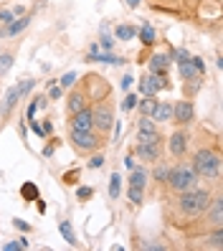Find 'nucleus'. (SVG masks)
Segmentation results:
<instances>
[{"mask_svg":"<svg viewBox=\"0 0 223 251\" xmlns=\"http://www.w3.org/2000/svg\"><path fill=\"white\" fill-rule=\"evenodd\" d=\"M162 89H170L168 76H157V74H145L140 79V92L145 97H157Z\"/></svg>","mask_w":223,"mask_h":251,"instance_id":"nucleus-6","label":"nucleus"},{"mask_svg":"<svg viewBox=\"0 0 223 251\" xmlns=\"http://www.w3.org/2000/svg\"><path fill=\"white\" fill-rule=\"evenodd\" d=\"M99 46H101L104 51H112V49H114V38L104 31V28H101V36H99Z\"/></svg>","mask_w":223,"mask_h":251,"instance_id":"nucleus-34","label":"nucleus"},{"mask_svg":"<svg viewBox=\"0 0 223 251\" xmlns=\"http://www.w3.org/2000/svg\"><path fill=\"white\" fill-rule=\"evenodd\" d=\"M211 205V193L208 190H200V188H190V190H183L180 198H177V208H180L185 216H203L205 208Z\"/></svg>","mask_w":223,"mask_h":251,"instance_id":"nucleus-2","label":"nucleus"},{"mask_svg":"<svg viewBox=\"0 0 223 251\" xmlns=\"http://www.w3.org/2000/svg\"><path fill=\"white\" fill-rule=\"evenodd\" d=\"M127 5L129 8H140V0H127Z\"/></svg>","mask_w":223,"mask_h":251,"instance_id":"nucleus-50","label":"nucleus"},{"mask_svg":"<svg viewBox=\"0 0 223 251\" xmlns=\"http://www.w3.org/2000/svg\"><path fill=\"white\" fill-rule=\"evenodd\" d=\"M168 165H162V162H157V168H155V173H152V178L157 180V183H165V178H168Z\"/></svg>","mask_w":223,"mask_h":251,"instance_id":"nucleus-36","label":"nucleus"},{"mask_svg":"<svg viewBox=\"0 0 223 251\" xmlns=\"http://www.w3.org/2000/svg\"><path fill=\"white\" fill-rule=\"evenodd\" d=\"M13 18H16V16H13V10H0V23H3V25L10 23Z\"/></svg>","mask_w":223,"mask_h":251,"instance_id":"nucleus-44","label":"nucleus"},{"mask_svg":"<svg viewBox=\"0 0 223 251\" xmlns=\"http://www.w3.org/2000/svg\"><path fill=\"white\" fill-rule=\"evenodd\" d=\"M18 101H21V92H18V86H10V89L5 92V97H3V107H0V117H3V122L13 114V109H16Z\"/></svg>","mask_w":223,"mask_h":251,"instance_id":"nucleus-13","label":"nucleus"},{"mask_svg":"<svg viewBox=\"0 0 223 251\" xmlns=\"http://www.w3.org/2000/svg\"><path fill=\"white\" fill-rule=\"evenodd\" d=\"M16 86H18L21 97H28V94L33 92V86H36V79H23V81H18Z\"/></svg>","mask_w":223,"mask_h":251,"instance_id":"nucleus-31","label":"nucleus"},{"mask_svg":"<svg viewBox=\"0 0 223 251\" xmlns=\"http://www.w3.org/2000/svg\"><path fill=\"white\" fill-rule=\"evenodd\" d=\"M188 145H190V135H188V129H177L170 135L168 140V150L173 157H185L188 152Z\"/></svg>","mask_w":223,"mask_h":251,"instance_id":"nucleus-9","label":"nucleus"},{"mask_svg":"<svg viewBox=\"0 0 223 251\" xmlns=\"http://www.w3.org/2000/svg\"><path fill=\"white\" fill-rule=\"evenodd\" d=\"M28 122H31V129L36 132V135H38V137H43V127H41V125H38L36 120H28Z\"/></svg>","mask_w":223,"mask_h":251,"instance_id":"nucleus-46","label":"nucleus"},{"mask_svg":"<svg viewBox=\"0 0 223 251\" xmlns=\"http://www.w3.org/2000/svg\"><path fill=\"white\" fill-rule=\"evenodd\" d=\"M190 168L196 170L198 178H205V180H218L221 175V155L216 147H203L193 155V162Z\"/></svg>","mask_w":223,"mask_h":251,"instance_id":"nucleus-1","label":"nucleus"},{"mask_svg":"<svg viewBox=\"0 0 223 251\" xmlns=\"http://www.w3.org/2000/svg\"><path fill=\"white\" fill-rule=\"evenodd\" d=\"M145 183H147V170H145V168H132V173H129V185L145 188Z\"/></svg>","mask_w":223,"mask_h":251,"instance_id":"nucleus-23","label":"nucleus"},{"mask_svg":"<svg viewBox=\"0 0 223 251\" xmlns=\"http://www.w3.org/2000/svg\"><path fill=\"white\" fill-rule=\"evenodd\" d=\"M13 61H16V53H13V51H5V53H0V79H3L5 74L10 71Z\"/></svg>","mask_w":223,"mask_h":251,"instance_id":"nucleus-28","label":"nucleus"},{"mask_svg":"<svg viewBox=\"0 0 223 251\" xmlns=\"http://www.w3.org/2000/svg\"><path fill=\"white\" fill-rule=\"evenodd\" d=\"M79 178H81V170H79V168H74V170L64 173V185H76Z\"/></svg>","mask_w":223,"mask_h":251,"instance_id":"nucleus-33","label":"nucleus"},{"mask_svg":"<svg viewBox=\"0 0 223 251\" xmlns=\"http://www.w3.org/2000/svg\"><path fill=\"white\" fill-rule=\"evenodd\" d=\"M36 208H38V213H46V201H41V196L36 198Z\"/></svg>","mask_w":223,"mask_h":251,"instance_id":"nucleus-48","label":"nucleus"},{"mask_svg":"<svg viewBox=\"0 0 223 251\" xmlns=\"http://www.w3.org/2000/svg\"><path fill=\"white\" fill-rule=\"evenodd\" d=\"M127 198H129L132 205H142V203H145V188L129 185V188H127Z\"/></svg>","mask_w":223,"mask_h":251,"instance_id":"nucleus-26","label":"nucleus"},{"mask_svg":"<svg viewBox=\"0 0 223 251\" xmlns=\"http://www.w3.org/2000/svg\"><path fill=\"white\" fill-rule=\"evenodd\" d=\"M135 155L140 160H145V162H157L160 155H162V145H142V142H137L135 145Z\"/></svg>","mask_w":223,"mask_h":251,"instance_id":"nucleus-14","label":"nucleus"},{"mask_svg":"<svg viewBox=\"0 0 223 251\" xmlns=\"http://www.w3.org/2000/svg\"><path fill=\"white\" fill-rule=\"evenodd\" d=\"M101 137H104V135H99L97 129H89V132H76V129H71L69 142H71V147H74L76 152H94V150H99V147L104 145Z\"/></svg>","mask_w":223,"mask_h":251,"instance_id":"nucleus-4","label":"nucleus"},{"mask_svg":"<svg viewBox=\"0 0 223 251\" xmlns=\"http://www.w3.org/2000/svg\"><path fill=\"white\" fill-rule=\"evenodd\" d=\"M137 107H140V114H142V117H150V114H152V109L157 107V99H155V97L137 99Z\"/></svg>","mask_w":223,"mask_h":251,"instance_id":"nucleus-24","label":"nucleus"},{"mask_svg":"<svg viewBox=\"0 0 223 251\" xmlns=\"http://www.w3.org/2000/svg\"><path fill=\"white\" fill-rule=\"evenodd\" d=\"M74 84H76V71H66L64 76H61V81H58V86H61V89H71Z\"/></svg>","mask_w":223,"mask_h":251,"instance_id":"nucleus-32","label":"nucleus"},{"mask_svg":"<svg viewBox=\"0 0 223 251\" xmlns=\"http://www.w3.org/2000/svg\"><path fill=\"white\" fill-rule=\"evenodd\" d=\"M150 117L155 122H170L173 120V104H168V101H157V107L152 109Z\"/></svg>","mask_w":223,"mask_h":251,"instance_id":"nucleus-18","label":"nucleus"},{"mask_svg":"<svg viewBox=\"0 0 223 251\" xmlns=\"http://www.w3.org/2000/svg\"><path fill=\"white\" fill-rule=\"evenodd\" d=\"M177 69H180V79L183 81H193V79H198V76H205V74H198L196 71V66L190 64V58H188V61H183V64H177Z\"/></svg>","mask_w":223,"mask_h":251,"instance_id":"nucleus-20","label":"nucleus"},{"mask_svg":"<svg viewBox=\"0 0 223 251\" xmlns=\"http://www.w3.org/2000/svg\"><path fill=\"white\" fill-rule=\"evenodd\" d=\"M205 221L213 228L216 226H223V201L221 198H211V205L205 208Z\"/></svg>","mask_w":223,"mask_h":251,"instance_id":"nucleus-15","label":"nucleus"},{"mask_svg":"<svg viewBox=\"0 0 223 251\" xmlns=\"http://www.w3.org/2000/svg\"><path fill=\"white\" fill-rule=\"evenodd\" d=\"M13 226H16L18 231H23V233H28V231H31V226H28L25 221H21V218H13Z\"/></svg>","mask_w":223,"mask_h":251,"instance_id":"nucleus-43","label":"nucleus"},{"mask_svg":"<svg viewBox=\"0 0 223 251\" xmlns=\"http://www.w3.org/2000/svg\"><path fill=\"white\" fill-rule=\"evenodd\" d=\"M23 249H28V241H25V239H18V241H8V244H3V251H23Z\"/></svg>","mask_w":223,"mask_h":251,"instance_id":"nucleus-35","label":"nucleus"},{"mask_svg":"<svg viewBox=\"0 0 223 251\" xmlns=\"http://www.w3.org/2000/svg\"><path fill=\"white\" fill-rule=\"evenodd\" d=\"M114 38H120V41H132V38H137V25H132V23L117 25V28H114Z\"/></svg>","mask_w":223,"mask_h":251,"instance_id":"nucleus-19","label":"nucleus"},{"mask_svg":"<svg viewBox=\"0 0 223 251\" xmlns=\"http://www.w3.org/2000/svg\"><path fill=\"white\" fill-rule=\"evenodd\" d=\"M122 193V175L120 173H112V178H109V198L117 201Z\"/></svg>","mask_w":223,"mask_h":251,"instance_id":"nucleus-22","label":"nucleus"},{"mask_svg":"<svg viewBox=\"0 0 223 251\" xmlns=\"http://www.w3.org/2000/svg\"><path fill=\"white\" fill-rule=\"evenodd\" d=\"M58 231H61L64 241H69L71 246H76V244H79V241H76V233H74V228H71L69 221H61V224H58Z\"/></svg>","mask_w":223,"mask_h":251,"instance_id":"nucleus-29","label":"nucleus"},{"mask_svg":"<svg viewBox=\"0 0 223 251\" xmlns=\"http://www.w3.org/2000/svg\"><path fill=\"white\" fill-rule=\"evenodd\" d=\"M168 188L173 190V193H183V190H190L196 188L198 183V175L196 170H193L190 165H185V162H180V165H175L168 170V178H165Z\"/></svg>","mask_w":223,"mask_h":251,"instance_id":"nucleus-3","label":"nucleus"},{"mask_svg":"<svg viewBox=\"0 0 223 251\" xmlns=\"http://www.w3.org/2000/svg\"><path fill=\"white\" fill-rule=\"evenodd\" d=\"M193 120H196V107H193L190 99H183V101H177V104H173V120H170V122L185 127V125H190Z\"/></svg>","mask_w":223,"mask_h":251,"instance_id":"nucleus-7","label":"nucleus"},{"mask_svg":"<svg viewBox=\"0 0 223 251\" xmlns=\"http://www.w3.org/2000/svg\"><path fill=\"white\" fill-rule=\"evenodd\" d=\"M71 129H76V132H89V129H94V120H92V109L84 107L81 112L76 114H71Z\"/></svg>","mask_w":223,"mask_h":251,"instance_id":"nucleus-12","label":"nucleus"},{"mask_svg":"<svg viewBox=\"0 0 223 251\" xmlns=\"http://www.w3.org/2000/svg\"><path fill=\"white\" fill-rule=\"evenodd\" d=\"M28 23H31V16H18V18H13L10 23H5L3 28H0V38H13V36H18L23 33Z\"/></svg>","mask_w":223,"mask_h":251,"instance_id":"nucleus-11","label":"nucleus"},{"mask_svg":"<svg viewBox=\"0 0 223 251\" xmlns=\"http://www.w3.org/2000/svg\"><path fill=\"white\" fill-rule=\"evenodd\" d=\"M190 64L196 66V71H198V74H205V61H203L200 56H190Z\"/></svg>","mask_w":223,"mask_h":251,"instance_id":"nucleus-40","label":"nucleus"},{"mask_svg":"<svg viewBox=\"0 0 223 251\" xmlns=\"http://www.w3.org/2000/svg\"><path fill=\"white\" fill-rule=\"evenodd\" d=\"M137 140H140L142 145H162V140H165V137H162L157 129H152V132H140Z\"/></svg>","mask_w":223,"mask_h":251,"instance_id":"nucleus-27","label":"nucleus"},{"mask_svg":"<svg viewBox=\"0 0 223 251\" xmlns=\"http://www.w3.org/2000/svg\"><path fill=\"white\" fill-rule=\"evenodd\" d=\"M94 196V188H89V185H81V188H76V198L79 201H89Z\"/></svg>","mask_w":223,"mask_h":251,"instance_id":"nucleus-38","label":"nucleus"},{"mask_svg":"<svg viewBox=\"0 0 223 251\" xmlns=\"http://www.w3.org/2000/svg\"><path fill=\"white\" fill-rule=\"evenodd\" d=\"M21 198H23L25 203L36 201V198H38V185H36V183H23V185H21Z\"/></svg>","mask_w":223,"mask_h":251,"instance_id":"nucleus-25","label":"nucleus"},{"mask_svg":"<svg viewBox=\"0 0 223 251\" xmlns=\"http://www.w3.org/2000/svg\"><path fill=\"white\" fill-rule=\"evenodd\" d=\"M13 16H16V18L18 16H25V8L23 5H16V8H13Z\"/></svg>","mask_w":223,"mask_h":251,"instance_id":"nucleus-49","label":"nucleus"},{"mask_svg":"<svg viewBox=\"0 0 223 251\" xmlns=\"http://www.w3.org/2000/svg\"><path fill=\"white\" fill-rule=\"evenodd\" d=\"M101 165H104V155H101V152L92 155V160H89V168H101Z\"/></svg>","mask_w":223,"mask_h":251,"instance_id":"nucleus-42","label":"nucleus"},{"mask_svg":"<svg viewBox=\"0 0 223 251\" xmlns=\"http://www.w3.org/2000/svg\"><path fill=\"white\" fill-rule=\"evenodd\" d=\"M147 69H150V74H157V76H168V69L173 64L170 58V51H157L152 56H147Z\"/></svg>","mask_w":223,"mask_h":251,"instance_id":"nucleus-8","label":"nucleus"},{"mask_svg":"<svg viewBox=\"0 0 223 251\" xmlns=\"http://www.w3.org/2000/svg\"><path fill=\"white\" fill-rule=\"evenodd\" d=\"M120 86H122V89H129V86H132V76H129V74H124V76H122Z\"/></svg>","mask_w":223,"mask_h":251,"instance_id":"nucleus-47","label":"nucleus"},{"mask_svg":"<svg viewBox=\"0 0 223 251\" xmlns=\"http://www.w3.org/2000/svg\"><path fill=\"white\" fill-rule=\"evenodd\" d=\"M92 109V120H94V129L99 132V135H107V132L114 127V109L107 99H99Z\"/></svg>","mask_w":223,"mask_h":251,"instance_id":"nucleus-5","label":"nucleus"},{"mask_svg":"<svg viewBox=\"0 0 223 251\" xmlns=\"http://www.w3.org/2000/svg\"><path fill=\"white\" fill-rule=\"evenodd\" d=\"M170 58H173L175 64H183V61H188V58H190V53L183 46H175V49H170Z\"/></svg>","mask_w":223,"mask_h":251,"instance_id":"nucleus-30","label":"nucleus"},{"mask_svg":"<svg viewBox=\"0 0 223 251\" xmlns=\"http://www.w3.org/2000/svg\"><path fill=\"white\" fill-rule=\"evenodd\" d=\"M61 97H64V89H61V86H51L49 99H61Z\"/></svg>","mask_w":223,"mask_h":251,"instance_id":"nucleus-45","label":"nucleus"},{"mask_svg":"<svg viewBox=\"0 0 223 251\" xmlns=\"http://www.w3.org/2000/svg\"><path fill=\"white\" fill-rule=\"evenodd\" d=\"M56 147H58V140H51L46 147H43V157H51L56 152Z\"/></svg>","mask_w":223,"mask_h":251,"instance_id":"nucleus-41","label":"nucleus"},{"mask_svg":"<svg viewBox=\"0 0 223 251\" xmlns=\"http://www.w3.org/2000/svg\"><path fill=\"white\" fill-rule=\"evenodd\" d=\"M137 36H140V41H142L145 49H152L155 43H157V33H155V28H152L150 23H145L142 28H137Z\"/></svg>","mask_w":223,"mask_h":251,"instance_id":"nucleus-17","label":"nucleus"},{"mask_svg":"<svg viewBox=\"0 0 223 251\" xmlns=\"http://www.w3.org/2000/svg\"><path fill=\"white\" fill-rule=\"evenodd\" d=\"M205 246H208V249H216V251L223 249V226H216V228H213V233L205 239Z\"/></svg>","mask_w":223,"mask_h":251,"instance_id":"nucleus-21","label":"nucleus"},{"mask_svg":"<svg viewBox=\"0 0 223 251\" xmlns=\"http://www.w3.org/2000/svg\"><path fill=\"white\" fill-rule=\"evenodd\" d=\"M152 129H157L155 120H152V117H142V120H140V132H152Z\"/></svg>","mask_w":223,"mask_h":251,"instance_id":"nucleus-39","label":"nucleus"},{"mask_svg":"<svg viewBox=\"0 0 223 251\" xmlns=\"http://www.w3.org/2000/svg\"><path fill=\"white\" fill-rule=\"evenodd\" d=\"M84 107H89V97L84 92V86H74V89L69 92V97H66V112H69V117L81 112Z\"/></svg>","mask_w":223,"mask_h":251,"instance_id":"nucleus-10","label":"nucleus"},{"mask_svg":"<svg viewBox=\"0 0 223 251\" xmlns=\"http://www.w3.org/2000/svg\"><path fill=\"white\" fill-rule=\"evenodd\" d=\"M135 107H137V94H127L124 101H122V109H124V112H132Z\"/></svg>","mask_w":223,"mask_h":251,"instance_id":"nucleus-37","label":"nucleus"},{"mask_svg":"<svg viewBox=\"0 0 223 251\" xmlns=\"http://www.w3.org/2000/svg\"><path fill=\"white\" fill-rule=\"evenodd\" d=\"M152 8H157V10H165V13H183V3L185 0H147Z\"/></svg>","mask_w":223,"mask_h":251,"instance_id":"nucleus-16","label":"nucleus"}]
</instances>
